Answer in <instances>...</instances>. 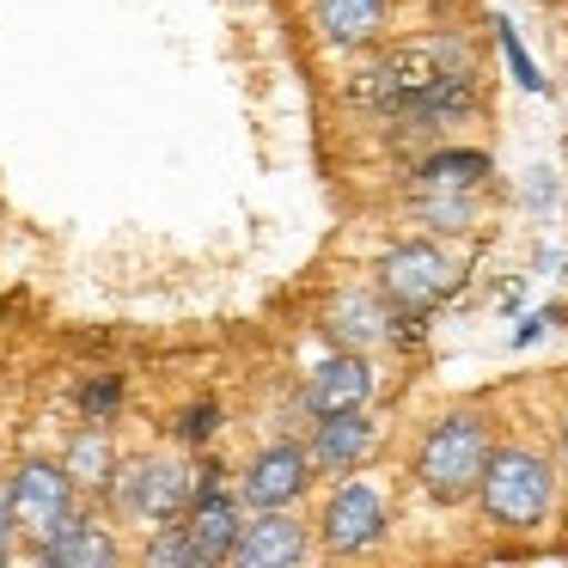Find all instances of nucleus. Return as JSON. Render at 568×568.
I'll return each mask as SVG.
<instances>
[{
    "label": "nucleus",
    "instance_id": "obj_1",
    "mask_svg": "<svg viewBox=\"0 0 568 568\" xmlns=\"http://www.w3.org/2000/svg\"><path fill=\"white\" fill-rule=\"evenodd\" d=\"M453 68H477V50H470L465 31L440 26V31H422V38H404V43H379L355 62V74L343 80V104L373 123H392L404 116L434 80H446Z\"/></svg>",
    "mask_w": 568,
    "mask_h": 568
},
{
    "label": "nucleus",
    "instance_id": "obj_2",
    "mask_svg": "<svg viewBox=\"0 0 568 568\" xmlns=\"http://www.w3.org/2000/svg\"><path fill=\"white\" fill-rule=\"evenodd\" d=\"M562 501V465L531 440H495V458L477 483V519L501 538H538Z\"/></svg>",
    "mask_w": 568,
    "mask_h": 568
},
{
    "label": "nucleus",
    "instance_id": "obj_3",
    "mask_svg": "<svg viewBox=\"0 0 568 568\" xmlns=\"http://www.w3.org/2000/svg\"><path fill=\"white\" fill-rule=\"evenodd\" d=\"M495 458V422L483 409L458 404L446 416H434L422 428L416 453H409V483L428 495L434 507H458V501H477V483Z\"/></svg>",
    "mask_w": 568,
    "mask_h": 568
},
{
    "label": "nucleus",
    "instance_id": "obj_4",
    "mask_svg": "<svg viewBox=\"0 0 568 568\" xmlns=\"http://www.w3.org/2000/svg\"><path fill=\"white\" fill-rule=\"evenodd\" d=\"M397 526V507H392V489L367 470H348V477H331V495H324L318 519V550L324 556H373Z\"/></svg>",
    "mask_w": 568,
    "mask_h": 568
},
{
    "label": "nucleus",
    "instance_id": "obj_5",
    "mask_svg": "<svg viewBox=\"0 0 568 568\" xmlns=\"http://www.w3.org/2000/svg\"><path fill=\"white\" fill-rule=\"evenodd\" d=\"M373 287L392 300L397 312H440L446 300L465 287V263L440 245V239H397L373 257Z\"/></svg>",
    "mask_w": 568,
    "mask_h": 568
},
{
    "label": "nucleus",
    "instance_id": "obj_6",
    "mask_svg": "<svg viewBox=\"0 0 568 568\" xmlns=\"http://www.w3.org/2000/svg\"><path fill=\"white\" fill-rule=\"evenodd\" d=\"M190 495H196V465L190 458H165V453H141V458H123L116 465V483H111V514L135 531H160L172 519H184Z\"/></svg>",
    "mask_w": 568,
    "mask_h": 568
},
{
    "label": "nucleus",
    "instance_id": "obj_7",
    "mask_svg": "<svg viewBox=\"0 0 568 568\" xmlns=\"http://www.w3.org/2000/svg\"><path fill=\"white\" fill-rule=\"evenodd\" d=\"M7 495H13V519H19L26 550H38V544H50L55 531L80 514V495L87 489L74 483V470H68L62 458H26V465L7 477Z\"/></svg>",
    "mask_w": 568,
    "mask_h": 568
},
{
    "label": "nucleus",
    "instance_id": "obj_8",
    "mask_svg": "<svg viewBox=\"0 0 568 568\" xmlns=\"http://www.w3.org/2000/svg\"><path fill=\"white\" fill-rule=\"evenodd\" d=\"M233 477H239L245 507L257 514V507H300V501H306V489L318 483V465H312V446L306 440L282 434V440H263L257 453L233 470Z\"/></svg>",
    "mask_w": 568,
    "mask_h": 568
},
{
    "label": "nucleus",
    "instance_id": "obj_9",
    "mask_svg": "<svg viewBox=\"0 0 568 568\" xmlns=\"http://www.w3.org/2000/svg\"><path fill=\"white\" fill-rule=\"evenodd\" d=\"M373 392H379V367H373L367 348H336L306 373L300 385V416L318 422V416H336V409H367Z\"/></svg>",
    "mask_w": 568,
    "mask_h": 568
},
{
    "label": "nucleus",
    "instance_id": "obj_10",
    "mask_svg": "<svg viewBox=\"0 0 568 568\" xmlns=\"http://www.w3.org/2000/svg\"><path fill=\"white\" fill-rule=\"evenodd\" d=\"M312 446V465H318V477H348V470H367L373 458H379L385 446V422L367 409H336V416H318L306 434Z\"/></svg>",
    "mask_w": 568,
    "mask_h": 568
},
{
    "label": "nucleus",
    "instance_id": "obj_11",
    "mask_svg": "<svg viewBox=\"0 0 568 568\" xmlns=\"http://www.w3.org/2000/svg\"><path fill=\"white\" fill-rule=\"evenodd\" d=\"M318 531L294 514V507H257L233 544V568H300L312 556Z\"/></svg>",
    "mask_w": 568,
    "mask_h": 568
},
{
    "label": "nucleus",
    "instance_id": "obj_12",
    "mask_svg": "<svg viewBox=\"0 0 568 568\" xmlns=\"http://www.w3.org/2000/svg\"><path fill=\"white\" fill-rule=\"evenodd\" d=\"M306 19L331 55H367L392 31V0H306Z\"/></svg>",
    "mask_w": 568,
    "mask_h": 568
},
{
    "label": "nucleus",
    "instance_id": "obj_13",
    "mask_svg": "<svg viewBox=\"0 0 568 568\" xmlns=\"http://www.w3.org/2000/svg\"><path fill=\"white\" fill-rule=\"evenodd\" d=\"M397 331V306L379 294V287H343V294L324 300V336L336 348H392Z\"/></svg>",
    "mask_w": 568,
    "mask_h": 568
},
{
    "label": "nucleus",
    "instance_id": "obj_14",
    "mask_svg": "<svg viewBox=\"0 0 568 568\" xmlns=\"http://www.w3.org/2000/svg\"><path fill=\"white\" fill-rule=\"evenodd\" d=\"M31 556H38L43 568H116V562H123V538H116L104 519L74 514L50 544H38Z\"/></svg>",
    "mask_w": 568,
    "mask_h": 568
},
{
    "label": "nucleus",
    "instance_id": "obj_15",
    "mask_svg": "<svg viewBox=\"0 0 568 568\" xmlns=\"http://www.w3.org/2000/svg\"><path fill=\"white\" fill-rule=\"evenodd\" d=\"M495 160L483 148H458V141H434L416 165H409V196L416 190H489Z\"/></svg>",
    "mask_w": 568,
    "mask_h": 568
},
{
    "label": "nucleus",
    "instance_id": "obj_16",
    "mask_svg": "<svg viewBox=\"0 0 568 568\" xmlns=\"http://www.w3.org/2000/svg\"><path fill=\"white\" fill-rule=\"evenodd\" d=\"M409 221L434 239H465L483 221V190H416L409 196Z\"/></svg>",
    "mask_w": 568,
    "mask_h": 568
},
{
    "label": "nucleus",
    "instance_id": "obj_17",
    "mask_svg": "<svg viewBox=\"0 0 568 568\" xmlns=\"http://www.w3.org/2000/svg\"><path fill=\"white\" fill-rule=\"evenodd\" d=\"M62 465L74 470V483H80L87 495H111L116 465H123V453H116V440H111V422H87V428L68 440Z\"/></svg>",
    "mask_w": 568,
    "mask_h": 568
},
{
    "label": "nucleus",
    "instance_id": "obj_18",
    "mask_svg": "<svg viewBox=\"0 0 568 568\" xmlns=\"http://www.w3.org/2000/svg\"><path fill=\"white\" fill-rule=\"evenodd\" d=\"M141 562L148 568H209V556H202V544L190 538L184 519H172V526H160V531L141 538Z\"/></svg>",
    "mask_w": 568,
    "mask_h": 568
},
{
    "label": "nucleus",
    "instance_id": "obj_19",
    "mask_svg": "<svg viewBox=\"0 0 568 568\" xmlns=\"http://www.w3.org/2000/svg\"><path fill=\"white\" fill-rule=\"evenodd\" d=\"M489 31H495V50H501V62H507V74H514L519 92H544V87H550V80H544V68L531 62V50H526V38H519L514 19L489 13Z\"/></svg>",
    "mask_w": 568,
    "mask_h": 568
},
{
    "label": "nucleus",
    "instance_id": "obj_20",
    "mask_svg": "<svg viewBox=\"0 0 568 568\" xmlns=\"http://www.w3.org/2000/svg\"><path fill=\"white\" fill-rule=\"evenodd\" d=\"M123 397H129L123 373H87L80 392H74L80 422H116V416H123Z\"/></svg>",
    "mask_w": 568,
    "mask_h": 568
},
{
    "label": "nucleus",
    "instance_id": "obj_21",
    "mask_svg": "<svg viewBox=\"0 0 568 568\" xmlns=\"http://www.w3.org/2000/svg\"><path fill=\"white\" fill-rule=\"evenodd\" d=\"M214 434H221V404H214V397L178 409V440H184V446H209Z\"/></svg>",
    "mask_w": 568,
    "mask_h": 568
},
{
    "label": "nucleus",
    "instance_id": "obj_22",
    "mask_svg": "<svg viewBox=\"0 0 568 568\" xmlns=\"http://www.w3.org/2000/svg\"><path fill=\"white\" fill-rule=\"evenodd\" d=\"M562 318H568V306H538V312H526V318L514 324V348H531L544 331H556Z\"/></svg>",
    "mask_w": 568,
    "mask_h": 568
},
{
    "label": "nucleus",
    "instance_id": "obj_23",
    "mask_svg": "<svg viewBox=\"0 0 568 568\" xmlns=\"http://www.w3.org/2000/svg\"><path fill=\"white\" fill-rule=\"evenodd\" d=\"M526 209H556V172H544V165H538V172H526Z\"/></svg>",
    "mask_w": 568,
    "mask_h": 568
},
{
    "label": "nucleus",
    "instance_id": "obj_24",
    "mask_svg": "<svg viewBox=\"0 0 568 568\" xmlns=\"http://www.w3.org/2000/svg\"><path fill=\"white\" fill-rule=\"evenodd\" d=\"M13 544H19V519H13V495L0 489V562L13 556Z\"/></svg>",
    "mask_w": 568,
    "mask_h": 568
},
{
    "label": "nucleus",
    "instance_id": "obj_25",
    "mask_svg": "<svg viewBox=\"0 0 568 568\" xmlns=\"http://www.w3.org/2000/svg\"><path fill=\"white\" fill-rule=\"evenodd\" d=\"M556 465H562V483H568V416L556 422Z\"/></svg>",
    "mask_w": 568,
    "mask_h": 568
}]
</instances>
